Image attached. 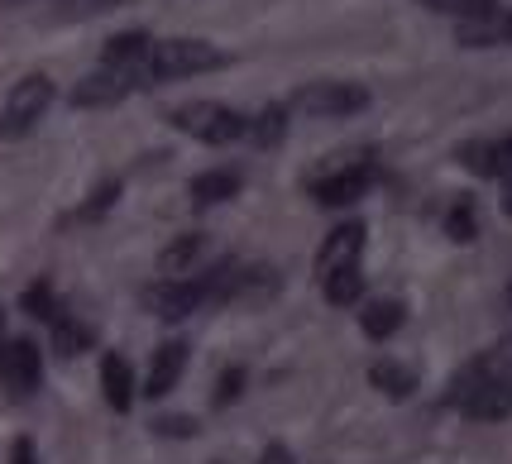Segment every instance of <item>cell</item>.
I'll return each mask as SVG.
<instances>
[{"instance_id": "obj_1", "label": "cell", "mask_w": 512, "mask_h": 464, "mask_svg": "<svg viewBox=\"0 0 512 464\" xmlns=\"http://www.w3.org/2000/svg\"><path fill=\"white\" fill-rule=\"evenodd\" d=\"M225 67V53L206 39H163L149 48V63H144V87L158 82H178V77H197V72H216Z\"/></svg>"}, {"instance_id": "obj_2", "label": "cell", "mask_w": 512, "mask_h": 464, "mask_svg": "<svg viewBox=\"0 0 512 464\" xmlns=\"http://www.w3.org/2000/svg\"><path fill=\"white\" fill-rule=\"evenodd\" d=\"M168 120H173L182 134L201 139V144H235V139H245L249 134L245 115L221 106V101H187V106H178Z\"/></svg>"}, {"instance_id": "obj_3", "label": "cell", "mask_w": 512, "mask_h": 464, "mask_svg": "<svg viewBox=\"0 0 512 464\" xmlns=\"http://www.w3.org/2000/svg\"><path fill=\"white\" fill-rule=\"evenodd\" d=\"M48 106H53V82H48L44 72H29V77H24V82H15V87H10V96H5V111H0V134H5V139H24V134H29L48 115Z\"/></svg>"}, {"instance_id": "obj_4", "label": "cell", "mask_w": 512, "mask_h": 464, "mask_svg": "<svg viewBox=\"0 0 512 464\" xmlns=\"http://www.w3.org/2000/svg\"><path fill=\"white\" fill-rule=\"evenodd\" d=\"M369 106V91L355 82H312L292 96V111H302L307 120H340Z\"/></svg>"}, {"instance_id": "obj_5", "label": "cell", "mask_w": 512, "mask_h": 464, "mask_svg": "<svg viewBox=\"0 0 512 464\" xmlns=\"http://www.w3.org/2000/svg\"><path fill=\"white\" fill-rule=\"evenodd\" d=\"M134 87H144V77L134 72V67H96L87 72L77 87H72V106H82V111H101V106H115V101H125Z\"/></svg>"}, {"instance_id": "obj_6", "label": "cell", "mask_w": 512, "mask_h": 464, "mask_svg": "<svg viewBox=\"0 0 512 464\" xmlns=\"http://www.w3.org/2000/svg\"><path fill=\"white\" fill-rule=\"evenodd\" d=\"M369 187H374V163H369V154H359L355 163H340L335 173L316 177L312 197L321 201V206H350V201H359Z\"/></svg>"}, {"instance_id": "obj_7", "label": "cell", "mask_w": 512, "mask_h": 464, "mask_svg": "<svg viewBox=\"0 0 512 464\" xmlns=\"http://www.w3.org/2000/svg\"><path fill=\"white\" fill-rule=\"evenodd\" d=\"M39 374H44V359H39L34 340H5L0 345V378L15 398H29L39 388Z\"/></svg>"}, {"instance_id": "obj_8", "label": "cell", "mask_w": 512, "mask_h": 464, "mask_svg": "<svg viewBox=\"0 0 512 464\" xmlns=\"http://www.w3.org/2000/svg\"><path fill=\"white\" fill-rule=\"evenodd\" d=\"M144 307L163 316V321H182V316H192L197 307H206V297H201V283L197 278H163L154 288H144Z\"/></svg>"}, {"instance_id": "obj_9", "label": "cell", "mask_w": 512, "mask_h": 464, "mask_svg": "<svg viewBox=\"0 0 512 464\" xmlns=\"http://www.w3.org/2000/svg\"><path fill=\"white\" fill-rule=\"evenodd\" d=\"M455 39L465 48L512 44V5H498V0H493L489 10H479V15H469V20L455 24Z\"/></svg>"}, {"instance_id": "obj_10", "label": "cell", "mask_w": 512, "mask_h": 464, "mask_svg": "<svg viewBox=\"0 0 512 464\" xmlns=\"http://www.w3.org/2000/svg\"><path fill=\"white\" fill-rule=\"evenodd\" d=\"M359 249H364V225L359 221L335 225L331 235H326V244L316 249V273L326 278V273H335V268L359 264Z\"/></svg>"}, {"instance_id": "obj_11", "label": "cell", "mask_w": 512, "mask_h": 464, "mask_svg": "<svg viewBox=\"0 0 512 464\" xmlns=\"http://www.w3.org/2000/svg\"><path fill=\"white\" fill-rule=\"evenodd\" d=\"M182 369H187V345H182V340H168V345H158L154 369H149V383H144V393H149V398H168V393L178 388Z\"/></svg>"}, {"instance_id": "obj_12", "label": "cell", "mask_w": 512, "mask_h": 464, "mask_svg": "<svg viewBox=\"0 0 512 464\" xmlns=\"http://www.w3.org/2000/svg\"><path fill=\"white\" fill-rule=\"evenodd\" d=\"M201 259H206V235H178L158 254V273L163 278H192L201 268Z\"/></svg>"}, {"instance_id": "obj_13", "label": "cell", "mask_w": 512, "mask_h": 464, "mask_svg": "<svg viewBox=\"0 0 512 464\" xmlns=\"http://www.w3.org/2000/svg\"><path fill=\"white\" fill-rule=\"evenodd\" d=\"M149 48H154V39H149L144 29H125V34L106 39V53H101V63H106V67H134V72L144 77Z\"/></svg>"}, {"instance_id": "obj_14", "label": "cell", "mask_w": 512, "mask_h": 464, "mask_svg": "<svg viewBox=\"0 0 512 464\" xmlns=\"http://www.w3.org/2000/svg\"><path fill=\"white\" fill-rule=\"evenodd\" d=\"M460 412H469V417H479V421L508 417L512 412V383H479V388L460 402Z\"/></svg>"}, {"instance_id": "obj_15", "label": "cell", "mask_w": 512, "mask_h": 464, "mask_svg": "<svg viewBox=\"0 0 512 464\" xmlns=\"http://www.w3.org/2000/svg\"><path fill=\"white\" fill-rule=\"evenodd\" d=\"M101 388H106V402H111L115 412H130L134 374H130V364H125L120 354H106V359H101Z\"/></svg>"}, {"instance_id": "obj_16", "label": "cell", "mask_w": 512, "mask_h": 464, "mask_svg": "<svg viewBox=\"0 0 512 464\" xmlns=\"http://www.w3.org/2000/svg\"><path fill=\"white\" fill-rule=\"evenodd\" d=\"M235 192H240V173H235V168H211V173L192 177V201H197V206L230 201Z\"/></svg>"}, {"instance_id": "obj_17", "label": "cell", "mask_w": 512, "mask_h": 464, "mask_svg": "<svg viewBox=\"0 0 512 464\" xmlns=\"http://www.w3.org/2000/svg\"><path fill=\"white\" fill-rule=\"evenodd\" d=\"M369 383L379 388L383 398H412V388H417V374H412L407 364H393V359H379V364L369 369Z\"/></svg>"}, {"instance_id": "obj_18", "label": "cell", "mask_w": 512, "mask_h": 464, "mask_svg": "<svg viewBox=\"0 0 512 464\" xmlns=\"http://www.w3.org/2000/svg\"><path fill=\"white\" fill-rule=\"evenodd\" d=\"M359 326H364V335L369 340H388V335L402 326V302H369V307L359 311Z\"/></svg>"}, {"instance_id": "obj_19", "label": "cell", "mask_w": 512, "mask_h": 464, "mask_svg": "<svg viewBox=\"0 0 512 464\" xmlns=\"http://www.w3.org/2000/svg\"><path fill=\"white\" fill-rule=\"evenodd\" d=\"M283 134H288V106H264V111L249 120V139H254L259 149H273Z\"/></svg>"}, {"instance_id": "obj_20", "label": "cell", "mask_w": 512, "mask_h": 464, "mask_svg": "<svg viewBox=\"0 0 512 464\" xmlns=\"http://www.w3.org/2000/svg\"><path fill=\"white\" fill-rule=\"evenodd\" d=\"M359 292H364V273H359V264L326 273V302H331V307H355Z\"/></svg>"}, {"instance_id": "obj_21", "label": "cell", "mask_w": 512, "mask_h": 464, "mask_svg": "<svg viewBox=\"0 0 512 464\" xmlns=\"http://www.w3.org/2000/svg\"><path fill=\"white\" fill-rule=\"evenodd\" d=\"M53 345H58L63 359H72V354H82L91 345V331L82 321H72V316H58V321H53Z\"/></svg>"}, {"instance_id": "obj_22", "label": "cell", "mask_w": 512, "mask_h": 464, "mask_svg": "<svg viewBox=\"0 0 512 464\" xmlns=\"http://www.w3.org/2000/svg\"><path fill=\"white\" fill-rule=\"evenodd\" d=\"M120 5H134V0H63L58 15L63 20H91V15H111Z\"/></svg>"}, {"instance_id": "obj_23", "label": "cell", "mask_w": 512, "mask_h": 464, "mask_svg": "<svg viewBox=\"0 0 512 464\" xmlns=\"http://www.w3.org/2000/svg\"><path fill=\"white\" fill-rule=\"evenodd\" d=\"M24 311H29V316H39V321H58V302H53L48 283H39V288L24 292Z\"/></svg>"}, {"instance_id": "obj_24", "label": "cell", "mask_w": 512, "mask_h": 464, "mask_svg": "<svg viewBox=\"0 0 512 464\" xmlns=\"http://www.w3.org/2000/svg\"><path fill=\"white\" fill-rule=\"evenodd\" d=\"M417 5H426V10H441V15H460V20H469V15L489 10L493 0H417Z\"/></svg>"}, {"instance_id": "obj_25", "label": "cell", "mask_w": 512, "mask_h": 464, "mask_svg": "<svg viewBox=\"0 0 512 464\" xmlns=\"http://www.w3.org/2000/svg\"><path fill=\"white\" fill-rule=\"evenodd\" d=\"M446 230H450V240H474V206L469 201H460L446 216Z\"/></svg>"}, {"instance_id": "obj_26", "label": "cell", "mask_w": 512, "mask_h": 464, "mask_svg": "<svg viewBox=\"0 0 512 464\" xmlns=\"http://www.w3.org/2000/svg\"><path fill=\"white\" fill-rule=\"evenodd\" d=\"M115 197H120V182H106V187H101V192H96V197L82 206V221H96V216H106V211L115 206Z\"/></svg>"}, {"instance_id": "obj_27", "label": "cell", "mask_w": 512, "mask_h": 464, "mask_svg": "<svg viewBox=\"0 0 512 464\" xmlns=\"http://www.w3.org/2000/svg\"><path fill=\"white\" fill-rule=\"evenodd\" d=\"M240 388H245V374L240 369H225L221 388H216V407H230V402L240 398Z\"/></svg>"}, {"instance_id": "obj_28", "label": "cell", "mask_w": 512, "mask_h": 464, "mask_svg": "<svg viewBox=\"0 0 512 464\" xmlns=\"http://www.w3.org/2000/svg\"><path fill=\"white\" fill-rule=\"evenodd\" d=\"M489 149H493V177H512V139L489 144Z\"/></svg>"}, {"instance_id": "obj_29", "label": "cell", "mask_w": 512, "mask_h": 464, "mask_svg": "<svg viewBox=\"0 0 512 464\" xmlns=\"http://www.w3.org/2000/svg\"><path fill=\"white\" fill-rule=\"evenodd\" d=\"M154 431L158 436H192L197 426H192V417H163V421H154Z\"/></svg>"}, {"instance_id": "obj_30", "label": "cell", "mask_w": 512, "mask_h": 464, "mask_svg": "<svg viewBox=\"0 0 512 464\" xmlns=\"http://www.w3.org/2000/svg\"><path fill=\"white\" fill-rule=\"evenodd\" d=\"M10 464H39V460H34V441H29V436H20V441H15V450H10Z\"/></svg>"}, {"instance_id": "obj_31", "label": "cell", "mask_w": 512, "mask_h": 464, "mask_svg": "<svg viewBox=\"0 0 512 464\" xmlns=\"http://www.w3.org/2000/svg\"><path fill=\"white\" fill-rule=\"evenodd\" d=\"M259 464H292V450L288 445H268L264 455H259Z\"/></svg>"}, {"instance_id": "obj_32", "label": "cell", "mask_w": 512, "mask_h": 464, "mask_svg": "<svg viewBox=\"0 0 512 464\" xmlns=\"http://www.w3.org/2000/svg\"><path fill=\"white\" fill-rule=\"evenodd\" d=\"M0 345H5V316H0Z\"/></svg>"}, {"instance_id": "obj_33", "label": "cell", "mask_w": 512, "mask_h": 464, "mask_svg": "<svg viewBox=\"0 0 512 464\" xmlns=\"http://www.w3.org/2000/svg\"><path fill=\"white\" fill-rule=\"evenodd\" d=\"M508 307H512V288H508Z\"/></svg>"}]
</instances>
